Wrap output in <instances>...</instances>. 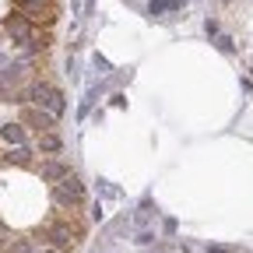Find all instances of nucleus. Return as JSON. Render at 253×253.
I'll list each match as a JSON object with an SVG mask.
<instances>
[{"label": "nucleus", "instance_id": "14", "mask_svg": "<svg viewBox=\"0 0 253 253\" xmlns=\"http://www.w3.org/2000/svg\"><path fill=\"white\" fill-rule=\"evenodd\" d=\"M137 243H141V246H152V243H155V236H152V232H141V236H137Z\"/></svg>", "mask_w": 253, "mask_h": 253}, {"label": "nucleus", "instance_id": "13", "mask_svg": "<svg viewBox=\"0 0 253 253\" xmlns=\"http://www.w3.org/2000/svg\"><path fill=\"white\" fill-rule=\"evenodd\" d=\"M218 50L221 53H232V39L229 35H218Z\"/></svg>", "mask_w": 253, "mask_h": 253}, {"label": "nucleus", "instance_id": "9", "mask_svg": "<svg viewBox=\"0 0 253 253\" xmlns=\"http://www.w3.org/2000/svg\"><path fill=\"white\" fill-rule=\"evenodd\" d=\"M0 155H4L7 166H32V152L28 148H18V152L11 148V152H0Z\"/></svg>", "mask_w": 253, "mask_h": 253}, {"label": "nucleus", "instance_id": "11", "mask_svg": "<svg viewBox=\"0 0 253 253\" xmlns=\"http://www.w3.org/2000/svg\"><path fill=\"white\" fill-rule=\"evenodd\" d=\"M4 253H39V250H35V239H14Z\"/></svg>", "mask_w": 253, "mask_h": 253}, {"label": "nucleus", "instance_id": "12", "mask_svg": "<svg viewBox=\"0 0 253 253\" xmlns=\"http://www.w3.org/2000/svg\"><path fill=\"white\" fill-rule=\"evenodd\" d=\"M162 11H166V0H152V4H148V14H155V18Z\"/></svg>", "mask_w": 253, "mask_h": 253}, {"label": "nucleus", "instance_id": "1", "mask_svg": "<svg viewBox=\"0 0 253 253\" xmlns=\"http://www.w3.org/2000/svg\"><path fill=\"white\" fill-rule=\"evenodd\" d=\"M81 239H84V221L78 218V211L56 215L53 221H46V225H42V243H46L50 250H56V253L78 250Z\"/></svg>", "mask_w": 253, "mask_h": 253}, {"label": "nucleus", "instance_id": "6", "mask_svg": "<svg viewBox=\"0 0 253 253\" xmlns=\"http://www.w3.org/2000/svg\"><path fill=\"white\" fill-rule=\"evenodd\" d=\"M21 120H25V123H32V127H35L39 134H50V130L56 127V116H50L46 109H39V106H25Z\"/></svg>", "mask_w": 253, "mask_h": 253}, {"label": "nucleus", "instance_id": "3", "mask_svg": "<svg viewBox=\"0 0 253 253\" xmlns=\"http://www.w3.org/2000/svg\"><path fill=\"white\" fill-rule=\"evenodd\" d=\"M50 197H53V204L60 207V211H78V207L84 204V183L70 172L67 180H60L56 186H50Z\"/></svg>", "mask_w": 253, "mask_h": 253}, {"label": "nucleus", "instance_id": "15", "mask_svg": "<svg viewBox=\"0 0 253 253\" xmlns=\"http://www.w3.org/2000/svg\"><path fill=\"white\" fill-rule=\"evenodd\" d=\"M166 7H169V11H180V7H183V0H166Z\"/></svg>", "mask_w": 253, "mask_h": 253}, {"label": "nucleus", "instance_id": "2", "mask_svg": "<svg viewBox=\"0 0 253 253\" xmlns=\"http://www.w3.org/2000/svg\"><path fill=\"white\" fill-rule=\"evenodd\" d=\"M21 18H28L35 28H50L56 18H60V4L56 0H14Z\"/></svg>", "mask_w": 253, "mask_h": 253}, {"label": "nucleus", "instance_id": "10", "mask_svg": "<svg viewBox=\"0 0 253 253\" xmlns=\"http://www.w3.org/2000/svg\"><path fill=\"white\" fill-rule=\"evenodd\" d=\"M4 137H7L11 144L25 148V127H21V123H7V127H4Z\"/></svg>", "mask_w": 253, "mask_h": 253}, {"label": "nucleus", "instance_id": "8", "mask_svg": "<svg viewBox=\"0 0 253 253\" xmlns=\"http://www.w3.org/2000/svg\"><path fill=\"white\" fill-rule=\"evenodd\" d=\"M35 148H39L42 155H56V152H60V148H64V141L56 137V130H50V134H39V141H35Z\"/></svg>", "mask_w": 253, "mask_h": 253}, {"label": "nucleus", "instance_id": "17", "mask_svg": "<svg viewBox=\"0 0 253 253\" xmlns=\"http://www.w3.org/2000/svg\"><path fill=\"white\" fill-rule=\"evenodd\" d=\"M39 253H56V250H39Z\"/></svg>", "mask_w": 253, "mask_h": 253}, {"label": "nucleus", "instance_id": "7", "mask_svg": "<svg viewBox=\"0 0 253 253\" xmlns=\"http://www.w3.org/2000/svg\"><path fill=\"white\" fill-rule=\"evenodd\" d=\"M46 50H50V32H46V28H32V35L21 42V53H25V56H32V53H46Z\"/></svg>", "mask_w": 253, "mask_h": 253}, {"label": "nucleus", "instance_id": "5", "mask_svg": "<svg viewBox=\"0 0 253 253\" xmlns=\"http://www.w3.org/2000/svg\"><path fill=\"white\" fill-rule=\"evenodd\" d=\"M32 21H28V18H21V14L18 11H14V14H7V18H4V25H0V32H4L7 39H14V42H25L28 35H32Z\"/></svg>", "mask_w": 253, "mask_h": 253}, {"label": "nucleus", "instance_id": "4", "mask_svg": "<svg viewBox=\"0 0 253 253\" xmlns=\"http://www.w3.org/2000/svg\"><path fill=\"white\" fill-rule=\"evenodd\" d=\"M35 172H39L42 183L56 186L60 180H67V176H70V166H67L64 158H46V162H39V166H35Z\"/></svg>", "mask_w": 253, "mask_h": 253}, {"label": "nucleus", "instance_id": "16", "mask_svg": "<svg viewBox=\"0 0 253 253\" xmlns=\"http://www.w3.org/2000/svg\"><path fill=\"white\" fill-rule=\"evenodd\" d=\"M207 253H225V250H221V246H207Z\"/></svg>", "mask_w": 253, "mask_h": 253}]
</instances>
